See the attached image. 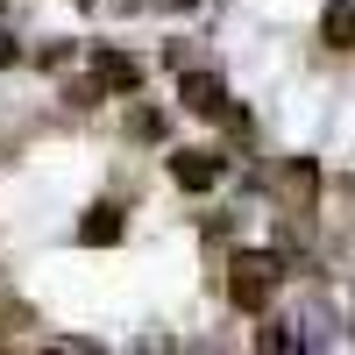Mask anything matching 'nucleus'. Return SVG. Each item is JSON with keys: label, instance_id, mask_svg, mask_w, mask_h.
<instances>
[{"label": "nucleus", "instance_id": "4", "mask_svg": "<svg viewBox=\"0 0 355 355\" xmlns=\"http://www.w3.org/2000/svg\"><path fill=\"white\" fill-rule=\"evenodd\" d=\"M93 78H100V93H135V85H142V64L121 57V50H100V57H93Z\"/></svg>", "mask_w": 355, "mask_h": 355}, {"label": "nucleus", "instance_id": "9", "mask_svg": "<svg viewBox=\"0 0 355 355\" xmlns=\"http://www.w3.org/2000/svg\"><path fill=\"white\" fill-rule=\"evenodd\" d=\"M164 8H199V0H164Z\"/></svg>", "mask_w": 355, "mask_h": 355}, {"label": "nucleus", "instance_id": "2", "mask_svg": "<svg viewBox=\"0 0 355 355\" xmlns=\"http://www.w3.org/2000/svg\"><path fill=\"white\" fill-rule=\"evenodd\" d=\"M178 100H185L192 114H206V121H227V85H220V71H185V85H178Z\"/></svg>", "mask_w": 355, "mask_h": 355}, {"label": "nucleus", "instance_id": "7", "mask_svg": "<svg viewBox=\"0 0 355 355\" xmlns=\"http://www.w3.org/2000/svg\"><path fill=\"white\" fill-rule=\"evenodd\" d=\"M128 135H135V142H157V135H164V114H157V107H135V114H128Z\"/></svg>", "mask_w": 355, "mask_h": 355}, {"label": "nucleus", "instance_id": "1", "mask_svg": "<svg viewBox=\"0 0 355 355\" xmlns=\"http://www.w3.org/2000/svg\"><path fill=\"white\" fill-rule=\"evenodd\" d=\"M277 277H284V263L277 256H234V277H227V291H234V306H263L277 291Z\"/></svg>", "mask_w": 355, "mask_h": 355}, {"label": "nucleus", "instance_id": "6", "mask_svg": "<svg viewBox=\"0 0 355 355\" xmlns=\"http://www.w3.org/2000/svg\"><path fill=\"white\" fill-rule=\"evenodd\" d=\"M320 28H327V43H334V50H355V0H334Z\"/></svg>", "mask_w": 355, "mask_h": 355}, {"label": "nucleus", "instance_id": "3", "mask_svg": "<svg viewBox=\"0 0 355 355\" xmlns=\"http://www.w3.org/2000/svg\"><path fill=\"white\" fill-rule=\"evenodd\" d=\"M171 178H178L185 192H214V185H220V157H214V150H178V157H171Z\"/></svg>", "mask_w": 355, "mask_h": 355}, {"label": "nucleus", "instance_id": "5", "mask_svg": "<svg viewBox=\"0 0 355 355\" xmlns=\"http://www.w3.org/2000/svg\"><path fill=\"white\" fill-rule=\"evenodd\" d=\"M78 242H85V249H107V242H121V206H93V214L78 220Z\"/></svg>", "mask_w": 355, "mask_h": 355}, {"label": "nucleus", "instance_id": "8", "mask_svg": "<svg viewBox=\"0 0 355 355\" xmlns=\"http://www.w3.org/2000/svg\"><path fill=\"white\" fill-rule=\"evenodd\" d=\"M15 57H21V50H15V36H0V71H8V64H15Z\"/></svg>", "mask_w": 355, "mask_h": 355}]
</instances>
